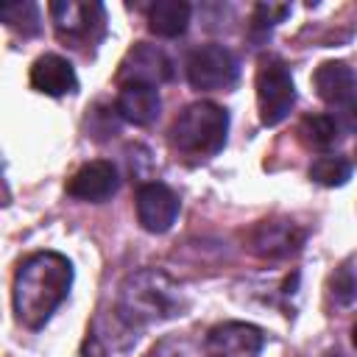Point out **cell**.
I'll return each instance as SVG.
<instances>
[{"mask_svg": "<svg viewBox=\"0 0 357 357\" xmlns=\"http://www.w3.org/2000/svg\"><path fill=\"white\" fill-rule=\"evenodd\" d=\"M310 178L324 184V187H340L351 178V162L343 159V156H318L312 165H310Z\"/></svg>", "mask_w": 357, "mask_h": 357, "instance_id": "2e32d148", "label": "cell"}, {"mask_svg": "<svg viewBox=\"0 0 357 357\" xmlns=\"http://www.w3.org/2000/svg\"><path fill=\"white\" fill-rule=\"evenodd\" d=\"M351 343H354V346H357V324H354V326H351Z\"/></svg>", "mask_w": 357, "mask_h": 357, "instance_id": "7402d4cb", "label": "cell"}, {"mask_svg": "<svg viewBox=\"0 0 357 357\" xmlns=\"http://www.w3.org/2000/svg\"><path fill=\"white\" fill-rule=\"evenodd\" d=\"M50 17L56 25V33L64 42H73L75 47L92 45L103 36L106 11L100 3H75V0H53Z\"/></svg>", "mask_w": 357, "mask_h": 357, "instance_id": "8992f818", "label": "cell"}, {"mask_svg": "<svg viewBox=\"0 0 357 357\" xmlns=\"http://www.w3.org/2000/svg\"><path fill=\"white\" fill-rule=\"evenodd\" d=\"M262 346H265L262 329L243 321H226L209 329L204 354L206 357H259Z\"/></svg>", "mask_w": 357, "mask_h": 357, "instance_id": "ba28073f", "label": "cell"}, {"mask_svg": "<svg viewBox=\"0 0 357 357\" xmlns=\"http://www.w3.org/2000/svg\"><path fill=\"white\" fill-rule=\"evenodd\" d=\"M0 17H3V22L8 28L22 31L25 36H31V33L39 31V8L31 0H25V3H6L0 8Z\"/></svg>", "mask_w": 357, "mask_h": 357, "instance_id": "e0dca14e", "label": "cell"}, {"mask_svg": "<svg viewBox=\"0 0 357 357\" xmlns=\"http://www.w3.org/2000/svg\"><path fill=\"white\" fill-rule=\"evenodd\" d=\"M137 218L145 231L162 234L178 218V198L170 187L159 181H148L137 190Z\"/></svg>", "mask_w": 357, "mask_h": 357, "instance_id": "30bf717a", "label": "cell"}, {"mask_svg": "<svg viewBox=\"0 0 357 357\" xmlns=\"http://www.w3.org/2000/svg\"><path fill=\"white\" fill-rule=\"evenodd\" d=\"M173 75V67H170V59L153 47V45H134L128 50V56L123 59L120 64V73H117V81L120 86L123 84H151V86H159L165 84L167 78Z\"/></svg>", "mask_w": 357, "mask_h": 357, "instance_id": "8fae6325", "label": "cell"}, {"mask_svg": "<svg viewBox=\"0 0 357 357\" xmlns=\"http://www.w3.org/2000/svg\"><path fill=\"white\" fill-rule=\"evenodd\" d=\"M148 357H195V351L187 340H162Z\"/></svg>", "mask_w": 357, "mask_h": 357, "instance_id": "44dd1931", "label": "cell"}, {"mask_svg": "<svg viewBox=\"0 0 357 357\" xmlns=\"http://www.w3.org/2000/svg\"><path fill=\"white\" fill-rule=\"evenodd\" d=\"M229 131V114L218 103L198 100L187 106L170 126V142L190 156H212L223 148Z\"/></svg>", "mask_w": 357, "mask_h": 357, "instance_id": "3957f363", "label": "cell"}, {"mask_svg": "<svg viewBox=\"0 0 357 357\" xmlns=\"http://www.w3.org/2000/svg\"><path fill=\"white\" fill-rule=\"evenodd\" d=\"M31 86L42 95H50V98H59V95H67V92H75L78 86V78H75V70L73 64L64 59V56H56V53H45L33 61L31 67Z\"/></svg>", "mask_w": 357, "mask_h": 357, "instance_id": "4fadbf2b", "label": "cell"}, {"mask_svg": "<svg viewBox=\"0 0 357 357\" xmlns=\"http://www.w3.org/2000/svg\"><path fill=\"white\" fill-rule=\"evenodd\" d=\"M304 243V231L284 218H271V220H259L251 234H248V245L257 257L262 259H282L290 257L301 248Z\"/></svg>", "mask_w": 357, "mask_h": 357, "instance_id": "9c48e42d", "label": "cell"}, {"mask_svg": "<svg viewBox=\"0 0 357 357\" xmlns=\"http://www.w3.org/2000/svg\"><path fill=\"white\" fill-rule=\"evenodd\" d=\"M187 307H190V301H187L184 287L165 271L142 268V271L128 273L126 282L120 284L117 315L131 329L184 315Z\"/></svg>", "mask_w": 357, "mask_h": 357, "instance_id": "7a4b0ae2", "label": "cell"}, {"mask_svg": "<svg viewBox=\"0 0 357 357\" xmlns=\"http://www.w3.org/2000/svg\"><path fill=\"white\" fill-rule=\"evenodd\" d=\"M190 25V6L184 0H156L148 8V28L156 36H181Z\"/></svg>", "mask_w": 357, "mask_h": 357, "instance_id": "9a60e30c", "label": "cell"}, {"mask_svg": "<svg viewBox=\"0 0 357 357\" xmlns=\"http://www.w3.org/2000/svg\"><path fill=\"white\" fill-rule=\"evenodd\" d=\"M296 103V86L282 59H262L257 70V106L262 126H279Z\"/></svg>", "mask_w": 357, "mask_h": 357, "instance_id": "5b68a950", "label": "cell"}, {"mask_svg": "<svg viewBox=\"0 0 357 357\" xmlns=\"http://www.w3.org/2000/svg\"><path fill=\"white\" fill-rule=\"evenodd\" d=\"M318 98L332 106L337 128L357 134V73L346 61H324L312 75Z\"/></svg>", "mask_w": 357, "mask_h": 357, "instance_id": "277c9868", "label": "cell"}, {"mask_svg": "<svg viewBox=\"0 0 357 357\" xmlns=\"http://www.w3.org/2000/svg\"><path fill=\"white\" fill-rule=\"evenodd\" d=\"M117 170L112 162H103V159H95V162H86L84 167H78L73 173V178L67 181V192L78 201H89V204H100V201H109L114 192H117Z\"/></svg>", "mask_w": 357, "mask_h": 357, "instance_id": "7c38bea8", "label": "cell"}, {"mask_svg": "<svg viewBox=\"0 0 357 357\" xmlns=\"http://www.w3.org/2000/svg\"><path fill=\"white\" fill-rule=\"evenodd\" d=\"M117 114L134 126H151L159 117L162 100L156 86L151 84H123L117 92V103H114Z\"/></svg>", "mask_w": 357, "mask_h": 357, "instance_id": "5bb4252c", "label": "cell"}, {"mask_svg": "<svg viewBox=\"0 0 357 357\" xmlns=\"http://www.w3.org/2000/svg\"><path fill=\"white\" fill-rule=\"evenodd\" d=\"M73 284V265L64 254L56 251H39L31 254L14 276V312L17 321L28 329H39L56 307L67 298Z\"/></svg>", "mask_w": 357, "mask_h": 357, "instance_id": "6da1fadb", "label": "cell"}, {"mask_svg": "<svg viewBox=\"0 0 357 357\" xmlns=\"http://www.w3.org/2000/svg\"><path fill=\"white\" fill-rule=\"evenodd\" d=\"M240 64L223 45H204L187 59V78L201 92H218L237 84Z\"/></svg>", "mask_w": 357, "mask_h": 357, "instance_id": "52a82bcc", "label": "cell"}, {"mask_svg": "<svg viewBox=\"0 0 357 357\" xmlns=\"http://www.w3.org/2000/svg\"><path fill=\"white\" fill-rule=\"evenodd\" d=\"M301 137L310 142V145H315V148H326V145H332L335 142V137H337V123H335V117L332 114H307L304 120H301Z\"/></svg>", "mask_w": 357, "mask_h": 357, "instance_id": "ac0fdd59", "label": "cell"}, {"mask_svg": "<svg viewBox=\"0 0 357 357\" xmlns=\"http://www.w3.org/2000/svg\"><path fill=\"white\" fill-rule=\"evenodd\" d=\"M329 293H332L335 304H340V307H346L357 298V276H354L351 265H340L335 271V276L329 282Z\"/></svg>", "mask_w": 357, "mask_h": 357, "instance_id": "d6986e66", "label": "cell"}, {"mask_svg": "<svg viewBox=\"0 0 357 357\" xmlns=\"http://www.w3.org/2000/svg\"><path fill=\"white\" fill-rule=\"evenodd\" d=\"M287 14H290V6H284V3H257L254 14H251V25L257 31H265V28H273L276 22H282Z\"/></svg>", "mask_w": 357, "mask_h": 357, "instance_id": "ffe728a7", "label": "cell"}]
</instances>
